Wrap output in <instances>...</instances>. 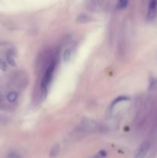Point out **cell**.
<instances>
[{"label": "cell", "mask_w": 157, "mask_h": 158, "mask_svg": "<svg viewBox=\"0 0 157 158\" xmlns=\"http://www.w3.org/2000/svg\"><path fill=\"white\" fill-rule=\"evenodd\" d=\"M57 63H58V58L55 59L49 66L43 71L41 80L38 84V90H39L40 98L44 99L48 94V89L52 81L54 73L56 69Z\"/></svg>", "instance_id": "cell-1"}, {"label": "cell", "mask_w": 157, "mask_h": 158, "mask_svg": "<svg viewBox=\"0 0 157 158\" xmlns=\"http://www.w3.org/2000/svg\"><path fill=\"white\" fill-rule=\"evenodd\" d=\"M10 82L13 86L19 89H25L29 83L27 75L24 72L18 71L12 74L10 77Z\"/></svg>", "instance_id": "cell-2"}, {"label": "cell", "mask_w": 157, "mask_h": 158, "mask_svg": "<svg viewBox=\"0 0 157 158\" xmlns=\"http://www.w3.org/2000/svg\"><path fill=\"white\" fill-rule=\"evenodd\" d=\"M80 127L83 131H89V132L97 131L99 129V124L97 123V122L89 118L83 119L80 123Z\"/></svg>", "instance_id": "cell-3"}, {"label": "cell", "mask_w": 157, "mask_h": 158, "mask_svg": "<svg viewBox=\"0 0 157 158\" xmlns=\"http://www.w3.org/2000/svg\"><path fill=\"white\" fill-rule=\"evenodd\" d=\"M157 15V0H149L148 6L146 19L152 21Z\"/></svg>", "instance_id": "cell-4"}, {"label": "cell", "mask_w": 157, "mask_h": 158, "mask_svg": "<svg viewBox=\"0 0 157 158\" xmlns=\"http://www.w3.org/2000/svg\"><path fill=\"white\" fill-rule=\"evenodd\" d=\"M150 146L148 142H145V143H142L141 146L137 151L136 154H135V158H145L146 157V154L149 152V150Z\"/></svg>", "instance_id": "cell-5"}, {"label": "cell", "mask_w": 157, "mask_h": 158, "mask_svg": "<svg viewBox=\"0 0 157 158\" xmlns=\"http://www.w3.org/2000/svg\"><path fill=\"white\" fill-rule=\"evenodd\" d=\"M6 99L9 103H11V104H12V103H14L16 101L17 99H18V92L15 90L9 91V92L6 94Z\"/></svg>", "instance_id": "cell-6"}, {"label": "cell", "mask_w": 157, "mask_h": 158, "mask_svg": "<svg viewBox=\"0 0 157 158\" xmlns=\"http://www.w3.org/2000/svg\"><path fill=\"white\" fill-rule=\"evenodd\" d=\"M129 100V97H126V96H120V97H116V99L113 100L112 102V103L110 104V106H109V110L112 111L113 110L114 107L118 104L120 102H123V101H127V100Z\"/></svg>", "instance_id": "cell-7"}, {"label": "cell", "mask_w": 157, "mask_h": 158, "mask_svg": "<svg viewBox=\"0 0 157 158\" xmlns=\"http://www.w3.org/2000/svg\"><path fill=\"white\" fill-rule=\"evenodd\" d=\"M6 60L9 63V65H11L12 66H15L16 65V63H15V55H14V52L12 49H9V51H7L6 52Z\"/></svg>", "instance_id": "cell-8"}, {"label": "cell", "mask_w": 157, "mask_h": 158, "mask_svg": "<svg viewBox=\"0 0 157 158\" xmlns=\"http://www.w3.org/2000/svg\"><path fill=\"white\" fill-rule=\"evenodd\" d=\"M105 0H88L89 6L92 9H97L103 4Z\"/></svg>", "instance_id": "cell-9"}, {"label": "cell", "mask_w": 157, "mask_h": 158, "mask_svg": "<svg viewBox=\"0 0 157 158\" xmlns=\"http://www.w3.org/2000/svg\"><path fill=\"white\" fill-rule=\"evenodd\" d=\"M60 151V147L58 144H55L54 146H52V148H51L50 153H49V156L52 158H55L58 156V154H59Z\"/></svg>", "instance_id": "cell-10"}, {"label": "cell", "mask_w": 157, "mask_h": 158, "mask_svg": "<svg viewBox=\"0 0 157 158\" xmlns=\"http://www.w3.org/2000/svg\"><path fill=\"white\" fill-rule=\"evenodd\" d=\"M72 56V51L70 49H66L62 54V59L65 62H68L70 60Z\"/></svg>", "instance_id": "cell-11"}, {"label": "cell", "mask_w": 157, "mask_h": 158, "mask_svg": "<svg viewBox=\"0 0 157 158\" xmlns=\"http://www.w3.org/2000/svg\"><path fill=\"white\" fill-rule=\"evenodd\" d=\"M128 4H129V0H118L117 7L119 9H124L127 7Z\"/></svg>", "instance_id": "cell-12"}, {"label": "cell", "mask_w": 157, "mask_h": 158, "mask_svg": "<svg viewBox=\"0 0 157 158\" xmlns=\"http://www.w3.org/2000/svg\"><path fill=\"white\" fill-rule=\"evenodd\" d=\"M89 18L88 15H80L79 16H78L77 19V22L78 23H86L89 21Z\"/></svg>", "instance_id": "cell-13"}, {"label": "cell", "mask_w": 157, "mask_h": 158, "mask_svg": "<svg viewBox=\"0 0 157 158\" xmlns=\"http://www.w3.org/2000/svg\"><path fill=\"white\" fill-rule=\"evenodd\" d=\"M107 156V153L104 150H102V151H99L95 156H93L92 158H105Z\"/></svg>", "instance_id": "cell-14"}, {"label": "cell", "mask_w": 157, "mask_h": 158, "mask_svg": "<svg viewBox=\"0 0 157 158\" xmlns=\"http://www.w3.org/2000/svg\"><path fill=\"white\" fill-rule=\"evenodd\" d=\"M6 158H22V157L21 154H19L17 151H12V152L9 153L7 155V157Z\"/></svg>", "instance_id": "cell-15"}, {"label": "cell", "mask_w": 157, "mask_h": 158, "mask_svg": "<svg viewBox=\"0 0 157 158\" xmlns=\"http://www.w3.org/2000/svg\"><path fill=\"white\" fill-rule=\"evenodd\" d=\"M7 68L8 66L6 62L5 61V60H3L2 59L0 58V69H1L2 71H6L7 70Z\"/></svg>", "instance_id": "cell-16"}, {"label": "cell", "mask_w": 157, "mask_h": 158, "mask_svg": "<svg viewBox=\"0 0 157 158\" xmlns=\"http://www.w3.org/2000/svg\"><path fill=\"white\" fill-rule=\"evenodd\" d=\"M9 121V119L6 116L0 114V123H6Z\"/></svg>", "instance_id": "cell-17"}]
</instances>
